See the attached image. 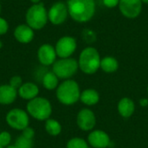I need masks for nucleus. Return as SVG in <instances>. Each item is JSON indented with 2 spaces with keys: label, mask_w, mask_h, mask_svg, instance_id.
Instances as JSON below:
<instances>
[{
  "label": "nucleus",
  "mask_w": 148,
  "mask_h": 148,
  "mask_svg": "<svg viewBox=\"0 0 148 148\" xmlns=\"http://www.w3.org/2000/svg\"><path fill=\"white\" fill-rule=\"evenodd\" d=\"M38 93H39L38 87L32 82L24 83L18 89V94L20 97L25 100H29V101L36 98Z\"/></svg>",
  "instance_id": "dca6fc26"
},
{
  "label": "nucleus",
  "mask_w": 148,
  "mask_h": 148,
  "mask_svg": "<svg viewBox=\"0 0 148 148\" xmlns=\"http://www.w3.org/2000/svg\"><path fill=\"white\" fill-rule=\"evenodd\" d=\"M101 68L107 73L114 72L118 69V62L115 58L111 56L104 57L102 60H101Z\"/></svg>",
  "instance_id": "6ab92c4d"
},
{
  "label": "nucleus",
  "mask_w": 148,
  "mask_h": 148,
  "mask_svg": "<svg viewBox=\"0 0 148 148\" xmlns=\"http://www.w3.org/2000/svg\"><path fill=\"white\" fill-rule=\"evenodd\" d=\"M90 145L95 148H105L109 145L108 135L102 131H94L88 136Z\"/></svg>",
  "instance_id": "4468645a"
},
{
  "label": "nucleus",
  "mask_w": 148,
  "mask_h": 148,
  "mask_svg": "<svg viewBox=\"0 0 148 148\" xmlns=\"http://www.w3.org/2000/svg\"><path fill=\"white\" fill-rule=\"evenodd\" d=\"M119 9L121 14L127 18L137 17L142 10L141 0H120Z\"/></svg>",
  "instance_id": "9d476101"
},
{
  "label": "nucleus",
  "mask_w": 148,
  "mask_h": 148,
  "mask_svg": "<svg viewBox=\"0 0 148 148\" xmlns=\"http://www.w3.org/2000/svg\"><path fill=\"white\" fill-rule=\"evenodd\" d=\"M67 148H88V147L84 140L75 138L68 142Z\"/></svg>",
  "instance_id": "5701e85b"
},
{
  "label": "nucleus",
  "mask_w": 148,
  "mask_h": 148,
  "mask_svg": "<svg viewBox=\"0 0 148 148\" xmlns=\"http://www.w3.org/2000/svg\"><path fill=\"white\" fill-rule=\"evenodd\" d=\"M26 24H28L33 29H42L49 18H48V11L43 3H39L33 4L30 6L25 15Z\"/></svg>",
  "instance_id": "f03ea898"
},
{
  "label": "nucleus",
  "mask_w": 148,
  "mask_h": 148,
  "mask_svg": "<svg viewBox=\"0 0 148 148\" xmlns=\"http://www.w3.org/2000/svg\"><path fill=\"white\" fill-rule=\"evenodd\" d=\"M120 0H103V3L108 8H114L119 5Z\"/></svg>",
  "instance_id": "cd10ccee"
},
{
  "label": "nucleus",
  "mask_w": 148,
  "mask_h": 148,
  "mask_svg": "<svg viewBox=\"0 0 148 148\" xmlns=\"http://www.w3.org/2000/svg\"><path fill=\"white\" fill-rule=\"evenodd\" d=\"M15 148H32L33 147V140L32 139L26 138L23 135L18 137L14 145Z\"/></svg>",
  "instance_id": "4be33fe9"
},
{
  "label": "nucleus",
  "mask_w": 148,
  "mask_h": 148,
  "mask_svg": "<svg viewBox=\"0 0 148 148\" xmlns=\"http://www.w3.org/2000/svg\"><path fill=\"white\" fill-rule=\"evenodd\" d=\"M69 15L68 6L62 2L55 3L48 11V18L49 22L55 25L63 23Z\"/></svg>",
  "instance_id": "6e6552de"
},
{
  "label": "nucleus",
  "mask_w": 148,
  "mask_h": 148,
  "mask_svg": "<svg viewBox=\"0 0 148 148\" xmlns=\"http://www.w3.org/2000/svg\"><path fill=\"white\" fill-rule=\"evenodd\" d=\"M0 148H3V147H1V146H0Z\"/></svg>",
  "instance_id": "f704fd0d"
},
{
  "label": "nucleus",
  "mask_w": 148,
  "mask_h": 148,
  "mask_svg": "<svg viewBox=\"0 0 148 148\" xmlns=\"http://www.w3.org/2000/svg\"><path fill=\"white\" fill-rule=\"evenodd\" d=\"M56 56L57 55L56 52V49L52 45L48 44V43H45L40 46L37 51L38 60L44 66L54 64V62H56Z\"/></svg>",
  "instance_id": "9b49d317"
},
{
  "label": "nucleus",
  "mask_w": 148,
  "mask_h": 148,
  "mask_svg": "<svg viewBox=\"0 0 148 148\" xmlns=\"http://www.w3.org/2000/svg\"><path fill=\"white\" fill-rule=\"evenodd\" d=\"M118 110L121 115H122L123 117H129L133 114L134 111V103L132 100L128 98H124L119 102Z\"/></svg>",
  "instance_id": "f3484780"
},
{
  "label": "nucleus",
  "mask_w": 148,
  "mask_h": 148,
  "mask_svg": "<svg viewBox=\"0 0 148 148\" xmlns=\"http://www.w3.org/2000/svg\"><path fill=\"white\" fill-rule=\"evenodd\" d=\"M42 85L45 88L47 89H54L56 88L58 84V77L56 75V74L52 72H47L42 79Z\"/></svg>",
  "instance_id": "aec40b11"
},
{
  "label": "nucleus",
  "mask_w": 148,
  "mask_h": 148,
  "mask_svg": "<svg viewBox=\"0 0 148 148\" xmlns=\"http://www.w3.org/2000/svg\"><path fill=\"white\" fill-rule=\"evenodd\" d=\"M69 15L78 23L88 22L95 15V0H69L67 3Z\"/></svg>",
  "instance_id": "f257e3e1"
},
{
  "label": "nucleus",
  "mask_w": 148,
  "mask_h": 148,
  "mask_svg": "<svg viewBox=\"0 0 148 148\" xmlns=\"http://www.w3.org/2000/svg\"><path fill=\"white\" fill-rule=\"evenodd\" d=\"M16 40L21 43H29L34 38V29L28 24H20L14 30Z\"/></svg>",
  "instance_id": "ddd939ff"
},
{
  "label": "nucleus",
  "mask_w": 148,
  "mask_h": 148,
  "mask_svg": "<svg viewBox=\"0 0 148 148\" xmlns=\"http://www.w3.org/2000/svg\"><path fill=\"white\" fill-rule=\"evenodd\" d=\"M79 64L75 59L73 58H62L53 64V72L58 78L67 79L74 75L77 69Z\"/></svg>",
  "instance_id": "423d86ee"
},
{
  "label": "nucleus",
  "mask_w": 148,
  "mask_h": 148,
  "mask_svg": "<svg viewBox=\"0 0 148 148\" xmlns=\"http://www.w3.org/2000/svg\"><path fill=\"white\" fill-rule=\"evenodd\" d=\"M2 47H3V42H2L0 41V49H1Z\"/></svg>",
  "instance_id": "473e14b6"
},
{
  "label": "nucleus",
  "mask_w": 148,
  "mask_h": 148,
  "mask_svg": "<svg viewBox=\"0 0 148 148\" xmlns=\"http://www.w3.org/2000/svg\"><path fill=\"white\" fill-rule=\"evenodd\" d=\"M79 67L86 74H94L101 67V59L98 51L92 47L84 49L79 58Z\"/></svg>",
  "instance_id": "7ed1b4c3"
},
{
  "label": "nucleus",
  "mask_w": 148,
  "mask_h": 148,
  "mask_svg": "<svg viewBox=\"0 0 148 148\" xmlns=\"http://www.w3.org/2000/svg\"><path fill=\"white\" fill-rule=\"evenodd\" d=\"M45 129L50 135L56 136L61 133L62 127L58 121L52 119H48L45 123Z\"/></svg>",
  "instance_id": "412c9836"
},
{
  "label": "nucleus",
  "mask_w": 148,
  "mask_h": 148,
  "mask_svg": "<svg viewBox=\"0 0 148 148\" xmlns=\"http://www.w3.org/2000/svg\"><path fill=\"white\" fill-rule=\"evenodd\" d=\"M27 110L32 117L39 121L48 120L52 112L50 102L42 97H36L30 100L27 104Z\"/></svg>",
  "instance_id": "39448f33"
},
{
  "label": "nucleus",
  "mask_w": 148,
  "mask_h": 148,
  "mask_svg": "<svg viewBox=\"0 0 148 148\" xmlns=\"http://www.w3.org/2000/svg\"><path fill=\"white\" fill-rule=\"evenodd\" d=\"M77 124L79 127L84 131L91 130L95 125V117L89 109L82 110L77 116Z\"/></svg>",
  "instance_id": "f8f14e48"
},
{
  "label": "nucleus",
  "mask_w": 148,
  "mask_h": 148,
  "mask_svg": "<svg viewBox=\"0 0 148 148\" xmlns=\"http://www.w3.org/2000/svg\"><path fill=\"white\" fill-rule=\"evenodd\" d=\"M147 90H148V88H147Z\"/></svg>",
  "instance_id": "c9c22d12"
},
{
  "label": "nucleus",
  "mask_w": 148,
  "mask_h": 148,
  "mask_svg": "<svg viewBox=\"0 0 148 148\" xmlns=\"http://www.w3.org/2000/svg\"><path fill=\"white\" fill-rule=\"evenodd\" d=\"M17 91L16 88L9 85L0 86V104L8 105L15 101Z\"/></svg>",
  "instance_id": "2eb2a0df"
},
{
  "label": "nucleus",
  "mask_w": 148,
  "mask_h": 148,
  "mask_svg": "<svg viewBox=\"0 0 148 148\" xmlns=\"http://www.w3.org/2000/svg\"><path fill=\"white\" fill-rule=\"evenodd\" d=\"M6 148H15V147H14V145H11V146H7Z\"/></svg>",
  "instance_id": "7c9ffc66"
},
{
  "label": "nucleus",
  "mask_w": 148,
  "mask_h": 148,
  "mask_svg": "<svg viewBox=\"0 0 148 148\" xmlns=\"http://www.w3.org/2000/svg\"><path fill=\"white\" fill-rule=\"evenodd\" d=\"M6 121L10 127L23 131L29 126V116L25 111L15 108L7 114Z\"/></svg>",
  "instance_id": "0eeeda50"
},
{
  "label": "nucleus",
  "mask_w": 148,
  "mask_h": 148,
  "mask_svg": "<svg viewBox=\"0 0 148 148\" xmlns=\"http://www.w3.org/2000/svg\"><path fill=\"white\" fill-rule=\"evenodd\" d=\"M0 11H1V3H0Z\"/></svg>",
  "instance_id": "72a5a7b5"
},
{
  "label": "nucleus",
  "mask_w": 148,
  "mask_h": 148,
  "mask_svg": "<svg viewBox=\"0 0 148 148\" xmlns=\"http://www.w3.org/2000/svg\"><path fill=\"white\" fill-rule=\"evenodd\" d=\"M141 1L145 3H148V0H141Z\"/></svg>",
  "instance_id": "2f4dec72"
},
{
  "label": "nucleus",
  "mask_w": 148,
  "mask_h": 148,
  "mask_svg": "<svg viewBox=\"0 0 148 148\" xmlns=\"http://www.w3.org/2000/svg\"><path fill=\"white\" fill-rule=\"evenodd\" d=\"M30 1H31L34 4H36V3H39L41 0H30Z\"/></svg>",
  "instance_id": "c756f323"
},
{
  "label": "nucleus",
  "mask_w": 148,
  "mask_h": 148,
  "mask_svg": "<svg viewBox=\"0 0 148 148\" xmlns=\"http://www.w3.org/2000/svg\"><path fill=\"white\" fill-rule=\"evenodd\" d=\"M11 140V136L8 132H2L0 133V146L2 147H6L9 146Z\"/></svg>",
  "instance_id": "b1692460"
},
{
  "label": "nucleus",
  "mask_w": 148,
  "mask_h": 148,
  "mask_svg": "<svg viewBox=\"0 0 148 148\" xmlns=\"http://www.w3.org/2000/svg\"><path fill=\"white\" fill-rule=\"evenodd\" d=\"M10 85L12 88H16V89H17V88L19 89V88L23 85L22 84V78L20 76H13V77H11L10 80Z\"/></svg>",
  "instance_id": "393cba45"
},
{
  "label": "nucleus",
  "mask_w": 148,
  "mask_h": 148,
  "mask_svg": "<svg viewBox=\"0 0 148 148\" xmlns=\"http://www.w3.org/2000/svg\"><path fill=\"white\" fill-rule=\"evenodd\" d=\"M56 96L58 100L65 105L75 103L81 96L78 84L73 80L63 82L56 90Z\"/></svg>",
  "instance_id": "20e7f679"
},
{
  "label": "nucleus",
  "mask_w": 148,
  "mask_h": 148,
  "mask_svg": "<svg viewBox=\"0 0 148 148\" xmlns=\"http://www.w3.org/2000/svg\"><path fill=\"white\" fill-rule=\"evenodd\" d=\"M8 29H9V23H8V22L4 18L0 16V36L6 34Z\"/></svg>",
  "instance_id": "a878e982"
},
{
  "label": "nucleus",
  "mask_w": 148,
  "mask_h": 148,
  "mask_svg": "<svg viewBox=\"0 0 148 148\" xmlns=\"http://www.w3.org/2000/svg\"><path fill=\"white\" fill-rule=\"evenodd\" d=\"M56 55L61 58H69L76 49V41L72 36H62L56 44Z\"/></svg>",
  "instance_id": "1a4fd4ad"
},
{
  "label": "nucleus",
  "mask_w": 148,
  "mask_h": 148,
  "mask_svg": "<svg viewBox=\"0 0 148 148\" xmlns=\"http://www.w3.org/2000/svg\"><path fill=\"white\" fill-rule=\"evenodd\" d=\"M147 103H148V101L146 100V99H143V100H141V101H140V104H141L142 106H146Z\"/></svg>",
  "instance_id": "c85d7f7f"
},
{
  "label": "nucleus",
  "mask_w": 148,
  "mask_h": 148,
  "mask_svg": "<svg viewBox=\"0 0 148 148\" xmlns=\"http://www.w3.org/2000/svg\"><path fill=\"white\" fill-rule=\"evenodd\" d=\"M22 135L25 136L26 138H29V139H32L33 140V137L35 136V131L31 128V127H26L23 130V134Z\"/></svg>",
  "instance_id": "bb28decb"
},
{
  "label": "nucleus",
  "mask_w": 148,
  "mask_h": 148,
  "mask_svg": "<svg viewBox=\"0 0 148 148\" xmlns=\"http://www.w3.org/2000/svg\"><path fill=\"white\" fill-rule=\"evenodd\" d=\"M80 98L83 103H85L87 105H94V104L98 102L99 95L95 90L88 89V90H85L82 93Z\"/></svg>",
  "instance_id": "a211bd4d"
}]
</instances>
